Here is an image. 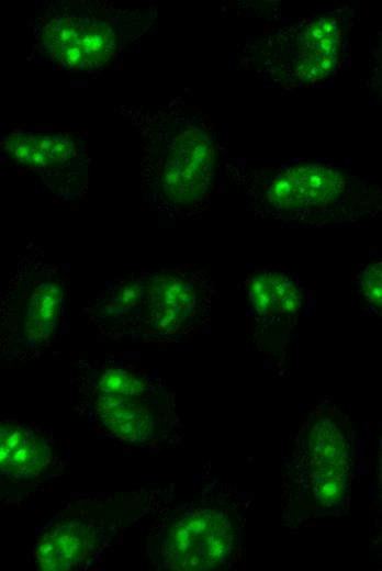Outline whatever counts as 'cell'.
I'll return each mask as SVG.
<instances>
[{"instance_id":"6da1fadb","label":"cell","mask_w":382,"mask_h":571,"mask_svg":"<svg viewBox=\"0 0 382 571\" xmlns=\"http://www.w3.org/2000/svg\"><path fill=\"white\" fill-rule=\"evenodd\" d=\"M237 181L255 215L281 225L323 227L382 215V187L334 165L262 168Z\"/></svg>"},{"instance_id":"7a4b0ae2","label":"cell","mask_w":382,"mask_h":571,"mask_svg":"<svg viewBox=\"0 0 382 571\" xmlns=\"http://www.w3.org/2000/svg\"><path fill=\"white\" fill-rule=\"evenodd\" d=\"M68 296L69 268L30 246L1 286L2 327L25 348L42 347L64 322Z\"/></svg>"},{"instance_id":"3957f363","label":"cell","mask_w":382,"mask_h":571,"mask_svg":"<svg viewBox=\"0 0 382 571\" xmlns=\"http://www.w3.org/2000/svg\"><path fill=\"white\" fill-rule=\"evenodd\" d=\"M216 284L210 268L177 265L141 270V289L127 324L170 338L209 318Z\"/></svg>"},{"instance_id":"277c9868","label":"cell","mask_w":382,"mask_h":571,"mask_svg":"<svg viewBox=\"0 0 382 571\" xmlns=\"http://www.w3.org/2000/svg\"><path fill=\"white\" fill-rule=\"evenodd\" d=\"M214 182V149L209 133L199 125L182 127L154 178L158 200L176 215L200 213Z\"/></svg>"},{"instance_id":"5b68a950","label":"cell","mask_w":382,"mask_h":571,"mask_svg":"<svg viewBox=\"0 0 382 571\" xmlns=\"http://www.w3.org/2000/svg\"><path fill=\"white\" fill-rule=\"evenodd\" d=\"M340 45L338 19L332 15L310 19L274 35L269 46L268 68L285 83H312L335 69Z\"/></svg>"},{"instance_id":"8992f818","label":"cell","mask_w":382,"mask_h":571,"mask_svg":"<svg viewBox=\"0 0 382 571\" xmlns=\"http://www.w3.org/2000/svg\"><path fill=\"white\" fill-rule=\"evenodd\" d=\"M235 541L231 520L221 512L204 508L186 514L166 530L161 557L173 570H212L229 557Z\"/></svg>"},{"instance_id":"52a82bcc","label":"cell","mask_w":382,"mask_h":571,"mask_svg":"<svg viewBox=\"0 0 382 571\" xmlns=\"http://www.w3.org/2000/svg\"><path fill=\"white\" fill-rule=\"evenodd\" d=\"M46 51L59 65L82 70L102 66L116 47V35L106 22L82 15L55 16L44 27Z\"/></svg>"},{"instance_id":"ba28073f","label":"cell","mask_w":382,"mask_h":571,"mask_svg":"<svg viewBox=\"0 0 382 571\" xmlns=\"http://www.w3.org/2000/svg\"><path fill=\"white\" fill-rule=\"evenodd\" d=\"M307 469L315 499L335 505L344 496L349 473V441L333 419L318 418L306 438Z\"/></svg>"},{"instance_id":"9c48e42d","label":"cell","mask_w":382,"mask_h":571,"mask_svg":"<svg viewBox=\"0 0 382 571\" xmlns=\"http://www.w3.org/2000/svg\"><path fill=\"white\" fill-rule=\"evenodd\" d=\"M244 291L257 322L268 326H290L305 302L297 279L271 268H256L249 272L244 281Z\"/></svg>"},{"instance_id":"30bf717a","label":"cell","mask_w":382,"mask_h":571,"mask_svg":"<svg viewBox=\"0 0 382 571\" xmlns=\"http://www.w3.org/2000/svg\"><path fill=\"white\" fill-rule=\"evenodd\" d=\"M149 393L131 395L94 389L92 406L114 437L143 443L153 435L156 425L154 408L148 401Z\"/></svg>"},{"instance_id":"8fae6325","label":"cell","mask_w":382,"mask_h":571,"mask_svg":"<svg viewBox=\"0 0 382 571\" xmlns=\"http://www.w3.org/2000/svg\"><path fill=\"white\" fill-rule=\"evenodd\" d=\"M96 541L94 531L85 523L57 524L43 534L35 547L37 567L44 571L69 570L91 553Z\"/></svg>"},{"instance_id":"7c38bea8","label":"cell","mask_w":382,"mask_h":571,"mask_svg":"<svg viewBox=\"0 0 382 571\" xmlns=\"http://www.w3.org/2000/svg\"><path fill=\"white\" fill-rule=\"evenodd\" d=\"M50 462L47 443L30 428L14 422L0 427V467L4 474L32 478L46 470Z\"/></svg>"},{"instance_id":"4fadbf2b","label":"cell","mask_w":382,"mask_h":571,"mask_svg":"<svg viewBox=\"0 0 382 571\" xmlns=\"http://www.w3.org/2000/svg\"><path fill=\"white\" fill-rule=\"evenodd\" d=\"M3 148L19 165L48 172L68 166L77 156L74 141L65 134L15 133Z\"/></svg>"},{"instance_id":"5bb4252c","label":"cell","mask_w":382,"mask_h":571,"mask_svg":"<svg viewBox=\"0 0 382 571\" xmlns=\"http://www.w3.org/2000/svg\"><path fill=\"white\" fill-rule=\"evenodd\" d=\"M358 286L364 301L382 313V260L371 261L362 269Z\"/></svg>"},{"instance_id":"9a60e30c","label":"cell","mask_w":382,"mask_h":571,"mask_svg":"<svg viewBox=\"0 0 382 571\" xmlns=\"http://www.w3.org/2000/svg\"><path fill=\"white\" fill-rule=\"evenodd\" d=\"M379 481H380V488L382 490V448L379 457Z\"/></svg>"}]
</instances>
